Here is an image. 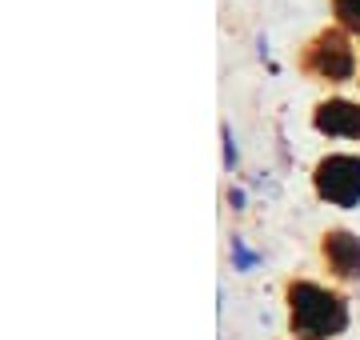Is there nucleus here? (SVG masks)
I'll use <instances>...</instances> for the list:
<instances>
[{
  "label": "nucleus",
  "mask_w": 360,
  "mask_h": 340,
  "mask_svg": "<svg viewBox=\"0 0 360 340\" xmlns=\"http://www.w3.org/2000/svg\"><path fill=\"white\" fill-rule=\"evenodd\" d=\"M288 301H292V332L304 340H324L348 325L340 296H333L321 285H292Z\"/></svg>",
  "instance_id": "1"
},
{
  "label": "nucleus",
  "mask_w": 360,
  "mask_h": 340,
  "mask_svg": "<svg viewBox=\"0 0 360 340\" xmlns=\"http://www.w3.org/2000/svg\"><path fill=\"white\" fill-rule=\"evenodd\" d=\"M316 192L333 200L336 209H352L360 204V157L336 152V157L316 164Z\"/></svg>",
  "instance_id": "2"
},
{
  "label": "nucleus",
  "mask_w": 360,
  "mask_h": 340,
  "mask_svg": "<svg viewBox=\"0 0 360 340\" xmlns=\"http://www.w3.org/2000/svg\"><path fill=\"white\" fill-rule=\"evenodd\" d=\"M309 68L321 72V77H328V80H348L352 68H356V60H352V48L345 44V37L328 32V37L316 40V48L309 56Z\"/></svg>",
  "instance_id": "3"
},
{
  "label": "nucleus",
  "mask_w": 360,
  "mask_h": 340,
  "mask_svg": "<svg viewBox=\"0 0 360 340\" xmlns=\"http://www.w3.org/2000/svg\"><path fill=\"white\" fill-rule=\"evenodd\" d=\"M316 129L328 136H360V105L348 100H328L316 108Z\"/></svg>",
  "instance_id": "4"
},
{
  "label": "nucleus",
  "mask_w": 360,
  "mask_h": 340,
  "mask_svg": "<svg viewBox=\"0 0 360 340\" xmlns=\"http://www.w3.org/2000/svg\"><path fill=\"white\" fill-rule=\"evenodd\" d=\"M324 256L340 276H360V240L352 233H328L324 236Z\"/></svg>",
  "instance_id": "5"
},
{
  "label": "nucleus",
  "mask_w": 360,
  "mask_h": 340,
  "mask_svg": "<svg viewBox=\"0 0 360 340\" xmlns=\"http://www.w3.org/2000/svg\"><path fill=\"white\" fill-rule=\"evenodd\" d=\"M336 16H340L352 32H360V0H336Z\"/></svg>",
  "instance_id": "6"
},
{
  "label": "nucleus",
  "mask_w": 360,
  "mask_h": 340,
  "mask_svg": "<svg viewBox=\"0 0 360 340\" xmlns=\"http://www.w3.org/2000/svg\"><path fill=\"white\" fill-rule=\"evenodd\" d=\"M232 256H236V268H240V273H248V268L257 264V252H248L245 240H232Z\"/></svg>",
  "instance_id": "7"
},
{
  "label": "nucleus",
  "mask_w": 360,
  "mask_h": 340,
  "mask_svg": "<svg viewBox=\"0 0 360 340\" xmlns=\"http://www.w3.org/2000/svg\"><path fill=\"white\" fill-rule=\"evenodd\" d=\"M236 164V148H232V132L224 129V169H232Z\"/></svg>",
  "instance_id": "8"
}]
</instances>
